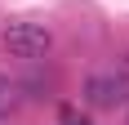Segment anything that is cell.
I'll return each instance as SVG.
<instances>
[{
    "label": "cell",
    "mask_w": 129,
    "mask_h": 125,
    "mask_svg": "<svg viewBox=\"0 0 129 125\" xmlns=\"http://www.w3.org/2000/svg\"><path fill=\"white\" fill-rule=\"evenodd\" d=\"M49 45H53V36H49V27H40V23H13L5 31V49L13 58H45Z\"/></svg>",
    "instance_id": "6da1fadb"
},
{
    "label": "cell",
    "mask_w": 129,
    "mask_h": 125,
    "mask_svg": "<svg viewBox=\"0 0 129 125\" xmlns=\"http://www.w3.org/2000/svg\"><path fill=\"white\" fill-rule=\"evenodd\" d=\"M67 125H85V121H67Z\"/></svg>",
    "instance_id": "277c9868"
},
{
    "label": "cell",
    "mask_w": 129,
    "mask_h": 125,
    "mask_svg": "<svg viewBox=\"0 0 129 125\" xmlns=\"http://www.w3.org/2000/svg\"><path fill=\"white\" fill-rule=\"evenodd\" d=\"M129 98V80L116 72H103V76H89L85 80V103L89 107H116V103Z\"/></svg>",
    "instance_id": "7a4b0ae2"
},
{
    "label": "cell",
    "mask_w": 129,
    "mask_h": 125,
    "mask_svg": "<svg viewBox=\"0 0 129 125\" xmlns=\"http://www.w3.org/2000/svg\"><path fill=\"white\" fill-rule=\"evenodd\" d=\"M18 103H22V94H18V85H13V80H5V76H0V121H5V116H13V112H18Z\"/></svg>",
    "instance_id": "3957f363"
}]
</instances>
